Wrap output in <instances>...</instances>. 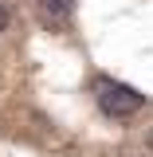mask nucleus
Returning a JSON list of instances; mask_svg holds the SVG:
<instances>
[{
    "instance_id": "nucleus-1",
    "label": "nucleus",
    "mask_w": 153,
    "mask_h": 157,
    "mask_svg": "<svg viewBox=\"0 0 153 157\" xmlns=\"http://www.w3.org/2000/svg\"><path fill=\"white\" fill-rule=\"evenodd\" d=\"M94 102L98 110L106 118H134L141 106H145V94L137 90V86H130V82H118V78L110 75H98L94 78Z\"/></svg>"
},
{
    "instance_id": "nucleus-2",
    "label": "nucleus",
    "mask_w": 153,
    "mask_h": 157,
    "mask_svg": "<svg viewBox=\"0 0 153 157\" xmlns=\"http://www.w3.org/2000/svg\"><path fill=\"white\" fill-rule=\"evenodd\" d=\"M36 4H39V12L51 24H63V20L75 16V0H36Z\"/></svg>"
},
{
    "instance_id": "nucleus-3",
    "label": "nucleus",
    "mask_w": 153,
    "mask_h": 157,
    "mask_svg": "<svg viewBox=\"0 0 153 157\" xmlns=\"http://www.w3.org/2000/svg\"><path fill=\"white\" fill-rule=\"evenodd\" d=\"M8 24H12V12H8V8H4V4H0V32H4V28H8Z\"/></svg>"
}]
</instances>
